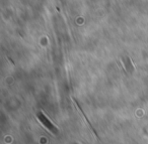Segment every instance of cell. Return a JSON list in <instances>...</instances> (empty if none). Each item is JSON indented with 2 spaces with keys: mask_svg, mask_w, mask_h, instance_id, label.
<instances>
[{
  "mask_svg": "<svg viewBox=\"0 0 148 144\" xmlns=\"http://www.w3.org/2000/svg\"><path fill=\"white\" fill-rule=\"evenodd\" d=\"M122 61H123L124 65H125L126 70H127L128 72H130V73H133V72H134V67H133V65H132L131 59H130L128 55H124V57H122Z\"/></svg>",
  "mask_w": 148,
  "mask_h": 144,
  "instance_id": "3957f363",
  "label": "cell"
},
{
  "mask_svg": "<svg viewBox=\"0 0 148 144\" xmlns=\"http://www.w3.org/2000/svg\"><path fill=\"white\" fill-rule=\"evenodd\" d=\"M72 100H73V101H74V102H75V104H76V106H77V107H78V109H79V110H80L81 114H82V115H83V116H84L85 120H86V122H87V123H88L89 127H90V128H91V130H92V131H93V133H95V136H97V138H99V135H97V131H95V128H93V127H92V125H91L90 121H89V120H88V118H87V116H86V115H85V113H84V112H83V110H82V109H81V107H80V105H79L78 101H77V100H76V99H75V98H74V97H72Z\"/></svg>",
  "mask_w": 148,
  "mask_h": 144,
  "instance_id": "7a4b0ae2",
  "label": "cell"
},
{
  "mask_svg": "<svg viewBox=\"0 0 148 144\" xmlns=\"http://www.w3.org/2000/svg\"><path fill=\"white\" fill-rule=\"evenodd\" d=\"M37 117H38V119H39V121L41 122V123L43 124L49 131H51L54 135H57V134L59 133V129H58L57 126L54 125L53 122H52L51 120H50L49 118L41 111V110L37 112Z\"/></svg>",
  "mask_w": 148,
  "mask_h": 144,
  "instance_id": "6da1fadb",
  "label": "cell"
}]
</instances>
